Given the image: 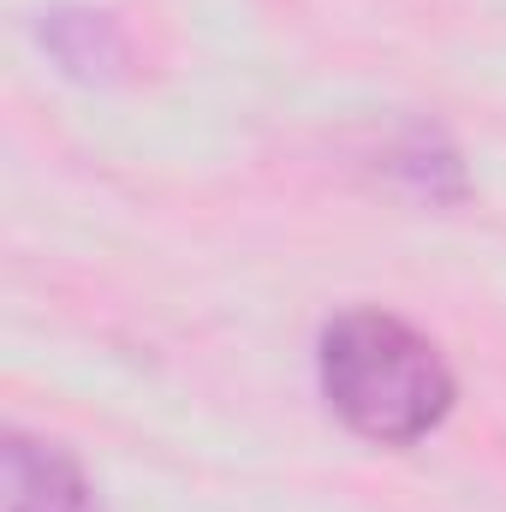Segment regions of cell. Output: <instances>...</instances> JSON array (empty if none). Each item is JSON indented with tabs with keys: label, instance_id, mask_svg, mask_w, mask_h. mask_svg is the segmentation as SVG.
I'll return each instance as SVG.
<instances>
[{
	"label": "cell",
	"instance_id": "cell-4",
	"mask_svg": "<svg viewBox=\"0 0 506 512\" xmlns=\"http://www.w3.org/2000/svg\"><path fill=\"white\" fill-rule=\"evenodd\" d=\"M387 173L405 179V185H411L417 197H429V203H465V191H471L459 149H453L435 126H411L405 131V137L387 149Z\"/></svg>",
	"mask_w": 506,
	"mask_h": 512
},
{
	"label": "cell",
	"instance_id": "cell-2",
	"mask_svg": "<svg viewBox=\"0 0 506 512\" xmlns=\"http://www.w3.org/2000/svg\"><path fill=\"white\" fill-rule=\"evenodd\" d=\"M6 512H102V489L72 447L6 429Z\"/></svg>",
	"mask_w": 506,
	"mask_h": 512
},
{
	"label": "cell",
	"instance_id": "cell-1",
	"mask_svg": "<svg viewBox=\"0 0 506 512\" xmlns=\"http://www.w3.org/2000/svg\"><path fill=\"white\" fill-rule=\"evenodd\" d=\"M316 387L328 411L370 447H417L459 405V376L441 346L381 304H358L322 322Z\"/></svg>",
	"mask_w": 506,
	"mask_h": 512
},
{
	"label": "cell",
	"instance_id": "cell-3",
	"mask_svg": "<svg viewBox=\"0 0 506 512\" xmlns=\"http://www.w3.org/2000/svg\"><path fill=\"white\" fill-rule=\"evenodd\" d=\"M36 42L66 78H84V84H114L131 66L126 24L102 6H48L36 18Z\"/></svg>",
	"mask_w": 506,
	"mask_h": 512
}]
</instances>
